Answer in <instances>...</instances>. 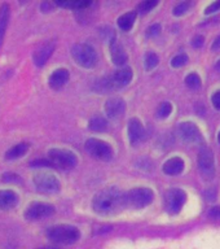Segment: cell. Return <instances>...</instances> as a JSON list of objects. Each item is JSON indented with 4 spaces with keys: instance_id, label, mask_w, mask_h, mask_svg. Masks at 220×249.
I'll return each mask as SVG.
<instances>
[{
    "instance_id": "1",
    "label": "cell",
    "mask_w": 220,
    "mask_h": 249,
    "mask_svg": "<svg viewBox=\"0 0 220 249\" xmlns=\"http://www.w3.org/2000/svg\"><path fill=\"white\" fill-rule=\"evenodd\" d=\"M124 205H126V195L122 194L117 187H108L100 191L92 201L95 212L100 214L116 213Z\"/></svg>"
},
{
    "instance_id": "2",
    "label": "cell",
    "mask_w": 220,
    "mask_h": 249,
    "mask_svg": "<svg viewBox=\"0 0 220 249\" xmlns=\"http://www.w3.org/2000/svg\"><path fill=\"white\" fill-rule=\"evenodd\" d=\"M47 236L48 239L56 243V244L61 245H70L77 243L81 237V232L77 227L70 225H57L51 227L47 231Z\"/></svg>"
},
{
    "instance_id": "3",
    "label": "cell",
    "mask_w": 220,
    "mask_h": 249,
    "mask_svg": "<svg viewBox=\"0 0 220 249\" xmlns=\"http://www.w3.org/2000/svg\"><path fill=\"white\" fill-rule=\"evenodd\" d=\"M73 58L75 60L78 65L85 69H91L97 64V53L89 44H75L71 50Z\"/></svg>"
},
{
    "instance_id": "4",
    "label": "cell",
    "mask_w": 220,
    "mask_h": 249,
    "mask_svg": "<svg viewBox=\"0 0 220 249\" xmlns=\"http://www.w3.org/2000/svg\"><path fill=\"white\" fill-rule=\"evenodd\" d=\"M50 161L53 163V166L64 169V170H70L77 166L78 159L71 151L68 149H60V148H53L48 152Z\"/></svg>"
},
{
    "instance_id": "5",
    "label": "cell",
    "mask_w": 220,
    "mask_h": 249,
    "mask_svg": "<svg viewBox=\"0 0 220 249\" xmlns=\"http://www.w3.org/2000/svg\"><path fill=\"white\" fill-rule=\"evenodd\" d=\"M154 194L151 188H134L128 194H126V205L141 209L145 208L153 201Z\"/></svg>"
},
{
    "instance_id": "6",
    "label": "cell",
    "mask_w": 220,
    "mask_h": 249,
    "mask_svg": "<svg viewBox=\"0 0 220 249\" xmlns=\"http://www.w3.org/2000/svg\"><path fill=\"white\" fill-rule=\"evenodd\" d=\"M85 149L93 159L100 161H109L113 157V149L108 143H105L100 139H88L85 143Z\"/></svg>"
},
{
    "instance_id": "7",
    "label": "cell",
    "mask_w": 220,
    "mask_h": 249,
    "mask_svg": "<svg viewBox=\"0 0 220 249\" xmlns=\"http://www.w3.org/2000/svg\"><path fill=\"white\" fill-rule=\"evenodd\" d=\"M54 213V206L47 202H31L25 210V218L29 221H39L51 217Z\"/></svg>"
},
{
    "instance_id": "8",
    "label": "cell",
    "mask_w": 220,
    "mask_h": 249,
    "mask_svg": "<svg viewBox=\"0 0 220 249\" xmlns=\"http://www.w3.org/2000/svg\"><path fill=\"white\" fill-rule=\"evenodd\" d=\"M34 184L36 190L43 194H56L61 188L58 179L52 174L40 173L34 177Z\"/></svg>"
},
{
    "instance_id": "9",
    "label": "cell",
    "mask_w": 220,
    "mask_h": 249,
    "mask_svg": "<svg viewBox=\"0 0 220 249\" xmlns=\"http://www.w3.org/2000/svg\"><path fill=\"white\" fill-rule=\"evenodd\" d=\"M186 195L184 191L172 188L165 195V208L170 214H178L186 204Z\"/></svg>"
},
{
    "instance_id": "10",
    "label": "cell",
    "mask_w": 220,
    "mask_h": 249,
    "mask_svg": "<svg viewBox=\"0 0 220 249\" xmlns=\"http://www.w3.org/2000/svg\"><path fill=\"white\" fill-rule=\"evenodd\" d=\"M198 169L206 178H213L215 166H214V155L209 148H202L198 153Z\"/></svg>"
},
{
    "instance_id": "11",
    "label": "cell",
    "mask_w": 220,
    "mask_h": 249,
    "mask_svg": "<svg viewBox=\"0 0 220 249\" xmlns=\"http://www.w3.org/2000/svg\"><path fill=\"white\" fill-rule=\"evenodd\" d=\"M178 134L186 143H197L201 140V132L196 124L190 122H183L179 124Z\"/></svg>"
},
{
    "instance_id": "12",
    "label": "cell",
    "mask_w": 220,
    "mask_h": 249,
    "mask_svg": "<svg viewBox=\"0 0 220 249\" xmlns=\"http://www.w3.org/2000/svg\"><path fill=\"white\" fill-rule=\"evenodd\" d=\"M124 110H126V103L120 97H112L105 103V113L112 120L123 116Z\"/></svg>"
},
{
    "instance_id": "13",
    "label": "cell",
    "mask_w": 220,
    "mask_h": 249,
    "mask_svg": "<svg viewBox=\"0 0 220 249\" xmlns=\"http://www.w3.org/2000/svg\"><path fill=\"white\" fill-rule=\"evenodd\" d=\"M132 79V70L131 68L128 66H124L122 69L117 70L116 73L113 74V77L108 81L106 85H110L113 87H117V89H120V87H124L127 86Z\"/></svg>"
},
{
    "instance_id": "14",
    "label": "cell",
    "mask_w": 220,
    "mask_h": 249,
    "mask_svg": "<svg viewBox=\"0 0 220 249\" xmlns=\"http://www.w3.org/2000/svg\"><path fill=\"white\" fill-rule=\"evenodd\" d=\"M110 56H112V61L118 66L124 65L127 62V53H126L123 46L116 39H113L110 43Z\"/></svg>"
},
{
    "instance_id": "15",
    "label": "cell",
    "mask_w": 220,
    "mask_h": 249,
    "mask_svg": "<svg viewBox=\"0 0 220 249\" xmlns=\"http://www.w3.org/2000/svg\"><path fill=\"white\" fill-rule=\"evenodd\" d=\"M54 51V43L47 42L43 46H40L38 50L35 51L34 53V62L36 66H43L48 61V58L51 57V54Z\"/></svg>"
},
{
    "instance_id": "16",
    "label": "cell",
    "mask_w": 220,
    "mask_h": 249,
    "mask_svg": "<svg viewBox=\"0 0 220 249\" xmlns=\"http://www.w3.org/2000/svg\"><path fill=\"white\" fill-rule=\"evenodd\" d=\"M18 204V195L12 190L0 191V210H11Z\"/></svg>"
},
{
    "instance_id": "17",
    "label": "cell",
    "mask_w": 220,
    "mask_h": 249,
    "mask_svg": "<svg viewBox=\"0 0 220 249\" xmlns=\"http://www.w3.org/2000/svg\"><path fill=\"white\" fill-rule=\"evenodd\" d=\"M69 81V71L66 69H57L51 74L50 77V86L53 89H60L66 85V82Z\"/></svg>"
},
{
    "instance_id": "18",
    "label": "cell",
    "mask_w": 220,
    "mask_h": 249,
    "mask_svg": "<svg viewBox=\"0 0 220 249\" xmlns=\"http://www.w3.org/2000/svg\"><path fill=\"white\" fill-rule=\"evenodd\" d=\"M144 135V127L137 118H131L128 122V138L132 144L137 143Z\"/></svg>"
},
{
    "instance_id": "19",
    "label": "cell",
    "mask_w": 220,
    "mask_h": 249,
    "mask_svg": "<svg viewBox=\"0 0 220 249\" xmlns=\"http://www.w3.org/2000/svg\"><path fill=\"white\" fill-rule=\"evenodd\" d=\"M184 169V161L179 157H172L167 160L163 165V173L167 175H178Z\"/></svg>"
},
{
    "instance_id": "20",
    "label": "cell",
    "mask_w": 220,
    "mask_h": 249,
    "mask_svg": "<svg viewBox=\"0 0 220 249\" xmlns=\"http://www.w3.org/2000/svg\"><path fill=\"white\" fill-rule=\"evenodd\" d=\"M9 16H11V8L8 4L4 3L0 7V46L4 40V35L7 31L8 21H9Z\"/></svg>"
},
{
    "instance_id": "21",
    "label": "cell",
    "mask_w": 220,
    "mask_h": 249,
    "mask_svg": "<svg viewBox=\"0 0 220 249\" xmlns=\"http://www.w3.org/2000/svg\"><path fill=\"white\" fill-rule=\"evenodd\" d=\"M27 151H29V144L27 143H18L13 145L11 149H8L7 153H5V159L7 160H16L21 159L23 156L26 155Z\"/></svg>"
},
{
    "instance_id": "22",
    "label": "cell",
    "mask_w": 220,
    "mask_h": 249,
    "mask_svg": "<svg viewBox=\"0 0 220 249\" xmlns=\"http://www.w3.org/2000/svg\"><path fill=\"white\" fill-rule=\"evenodd\" d=\"M136 19V12H128L124 13L118 18V26L124 31L131 30Z\"/></svg>"
},
{
    "instance_id": "23",
    "label": "cell",
    "mask_w": 220,
    "mask_h": 249,
    "mask_svg": "<svg viewBox=\"0 0 220 249\" xmlns=\"http://www.w3.org/2000/svg\"><path fill=\"white\" fill-rule=\"evenodd\" d=\"M89 128L95 132H102L108 128V122L102 117H93L89 121Z\"/></svg>"
},
{
    "instance_id": "24",
    "label": "cell",
    "mask_w": 220,
    "mask_h": 249,
    "mask_svg": "<svg viewBox=\"0 0 220 249\" xmlns=\"http://www.w3.org/2000/svg\"><path fill=\"white\" fill-rule=\"evenodd\" d=\"M157 5H158V1H157V0H147V1H143V3H140L139 5H137V11H139V13H141V15H145V13L151 12L152 9L154 7H157Z\"/></svg>"
},
{
    "instance_id": "25",
    "label": "cell",
    "mask_w": 220,
    "mask_h": 249,
    "mask_svg": "<svg viewBox=\"0 0 220 249\" xmlns=\"http://www.w3.org/2000/svg\"><path fill=\"white\" fill-rule=\"evenodd\" d=\"M158 56L153 52H149V53L145 56V69L147 70H153L155 66L158 65Z\"/></svg>"
},
{
    "instance_id": "26",
    "label": "cell",
    "mask_w": 220,
    "mask_h": 249,
    "mask_svg": "<svg viewBox=\"0 0 220 249\" xmlns=\"http://www.w3.org/2000/svg\"><path fill=\"white\" fill-rule=\"evenodd\" d=\"M171 112H172V105L171 103H162V104L158 107V110H157V116L159 118H167L170 116Z\"/></svg>"
},
{
    "instance_id": "27",
    "label": "cell",
    "mask_w": 220,
    "mask_h": 249,
    "mask_svg": "<svg viewBox=\"0 0 220 249\" xmlns=\"http://www.w3.org/2000/svg\"><path fill=\"white\" fill-rule=\"evenodd\" d=\"M186 86L189 87V89H198L200 86H201V78L198 77L197 74L192 73L186 78Z\"/></svg>"
},
{
    "instance_id": "28",
    "label": "cell",
    "mask_w": 220,
    "mask_h": 249,
    "mask_svg": "<svg viewBox=\"0 0 220 249\" xmlns=\"http://www.w3.org/2000/svg\"><path fill=\"white\" fill-rule=\"evenodd\" d=\"M57 5L64 8H73V9H83L91 5L89 1H71V3H57Z\"/></svg>"
},
{
    "instance_id": "29",
    "label": "cell",
    "mask_w": 220,
    "mask_h": 249,
    "mask_svg": "<svg viewBox=\"0 0 220 249\" xmlns=\"http://www.w3.org/2000/svg\"><path fill=\"white\" fill-rule=\"evenodd\" d=\"M186 62H188V56L184 53H180L171 60V65H172V68H182V66L186 65Z\"/></svg>"
},
{
    "instance_id": "30",
    "label": "cell",
    "mask_w": 220,
    "mask_h": 249,
    "mask_svg": "<svg viewBox=\"0 0 220 249\" xmlns=\"http://www.w3.org/2000/svg\"><path fill=\"white\" fill-rule=\"evenodd\" d=\"M190 4L186 3V1H184V3H180L178 4L176 7L174 8V15L175 16H182L184 15V13H186V11L189 9Z\"/></svg>"
},
{
    "instance_id": "31",
    "label": "cell",
    "mask_w": 220,
    "mask_h": 249,
    "mask_svg": "<svg viewBox=\"0 0 220 249\" xmlns=\"http://www.w3.org/2000/svg\"><path fill=\"white\" fill-rule=\"evenodd\" d=\"M4 183H9V182H19L21 183V179L17 174H12V173H7V174H3V178H1Z\"/></svg>"
},
{
    "instance_id": "32",
    "label": "cell",
    "mask_w": 220,
    "mask_h": 249,
    "mask_svg": "<svg viewBox=\"0 0 220 249\" xmlns=\"http://www.w3.org/2000/svg\"><path fill=\"white\" fill-rule=\"evenodd\" d=\"M159 31H161V26L159 25H153L148 29L147 34L148 36H155V35L159 34Z\"/></svg>"
},
{
    "instance_id": "33",
    "label": "cell",
    "mask_w": 220,
    "mask_h": 249,
    "mask_svg": "<svg viewBox=\"0 0 220 249\" xmlns=\"http://www.w3.org/2000/svg\"><path fill=\"white\" fill-rule=\"evenodd\" d=\"M220 9V1H217V3H213L210 7L206 8V15H211L214 12H217Z\"/></svg>"
},
{
    "instance_id": "34",
    "label": "cell",
    "mask_w": 220,
    "mask_h": 249,
    "mask_svg": "<svg viewBox=\"0 0 220 249\" xmlns=\"http://www.w3.org/2000/svg\"><path fill=\"white\" fill-rule=\"evenodd\" d=\"M211 101H213L214 107H215L218 110H220V91H218V92L214 93L213 97H211Z\"/></svg>"
},
{
    "instance_id": "35",
    "label": "cell",
    "mask_w": 220,
    "mask_h": 249,
    "mask_svg": "<svg viewBox=\"0 0 220 249\" xmlns=\"http://www.w3.org/2000/svg\"><path fill=\"white\" fill-rule=\"evenodd\" d=\"M203 40H205V39H203V36H201V35H197V36H194L193 40H192V46L196 47V48H197V47H201L202 44H203Z\"/></svg>"
},
{
    "instance_id": "36",
    "label": "cell",
    "mask_w": 220,
    "mask_h": 249,
    "mask_svg": "<svg viewBox=\"0 0 220 249\" xmlns=\"http://www.w3.org/2000/svg\"><path fill=\"white\" fill-rule=\"evenodd\" d=\"M209 215L210 217L215 218V219H220V208H218V206L213 208V209L209 212Z\"/></svg>"
},
{
    "instance_id": "37",
    "label": "cell",
    "mask_w": 220,
    "mask_h": 249,
    "mask_svg": "<svg viewBox=\"0 0 220 249\" xmlns=\"http://www.w3.org/2000/svg\"><path fill=\"white\" fill-rule=\"evenodd\" d=\"M218 48H220V35L215 39V42L213 44V50H218Z\"/></svg>"
},
{
    "instance_id": "38",
    "label": "cell",
    "mask_w": 220,
    "mask_h": 249,
    "mask_svg": "<svg viewBox=\"0 0 220 249\" xmlns=\"http://www.w3.org/2000/svg\"><path fill=\"white\" fill-rule=\"evenodd\" d=\"M48 9H52V4H48V3H44V4H42V11H44V12H48Z\"/></svg>"
},
{
    "instance_id": "39",
    "label": "cell",
    "mask_w": 220,
    "mask_h": 249,
    "mask_svg": "<svg viewBox=\"0 0 220 249\" xmlns=\"http://www.w3.org/2000/svg\"><path fill=\"white\" fill-rule=\"evenodd\" d=\"M218 142H219V144H220V131H219V134H218Z\"/></svg>"
},
{
    "instance_id": "40",
    "label": "cell",
    "mask_w": 220,
    "mask_h": 249,
    "mask_svg": "<svg viewBox=\"0 0 220 249\" xmlns=\"http://www.w3.org/2000/svg\"><path fill=\"white\" fill-rule=\"evenodd\" d=\"M39 249H56V248H51L50 247V248H39Z\"/></svg>"
}]
</instances>
